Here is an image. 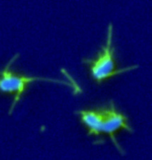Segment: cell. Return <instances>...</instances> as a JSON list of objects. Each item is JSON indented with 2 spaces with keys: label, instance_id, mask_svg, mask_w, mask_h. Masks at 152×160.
I'll return each instance as SVG.
<instances>
[{
  "label": "cell",
  "instance_id": "obj_1",
  "mask_svg": "<svg viewBox=\"0 0 152 160\" xmlns=\"http://www.w3.org/2000/svg\"><path fill=\"white\" fill-rule=\"evenodd\" d=\"M113 27L108 25L105 43L97 56L93 59L86 60L90 65L91 75L95 81L101 83L108 79L138 67L134 65L117 68L112 45Z\"/></svg>",
  "mask_w": 152,
  "mask_h": 160
},
{
  "label": "cell",
  "instance_id": "obj_2",
  "mask_svg": "<svg viewBox=\"0 0 152 160\" xmlns=\"http://www.w3.org/2000/svg\"><path fill=\"white\" fill-rule=\"evenodd\" d=\"M9 65H7L3 71L0 72V92L13 96L9 111L10 114L19 101L28 84L35 81H49L50 79L16 74L9 70Z\"/></svg>",
  "mask_w": 152,
  "mask_h": 160
},
{
  "label": "cell",
  "instance_id": "obj_3",
  "mask_svg": "<svg viewBox=\"0 0 152 160\" xmlns=\"http://www.w3.org/2000/svg\"><path fill=\"white\" fill-rule=\"evenodd\" d=\"M100 108L102 116V132L112 133L121 128L128 127L127 117L119 111L112 103Z\"/></svg>",
  "mask_w": 152,
  "mask_h": 160
},
{
  "label": "cell",
  "instance_id": "obj_4",
  "mask_svg": "<svg viewBox=\"0 0 152 160\" xmlns=\"http://www.w3.org/2000/svg\"><path fill=\"white\" fill-rule=\"evenodd\" d=\"M79 114L82 122L91 132H102V116L100 108L81 110Z\"/></svg>",
  "mask_w": 152,
  "mask_h": 160
}]
</instances>
